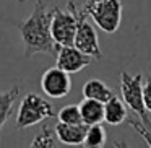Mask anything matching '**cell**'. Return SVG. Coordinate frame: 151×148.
<instances>
[{"mask_svg": "<svg viewBox=\"0 0 151 148\" xmlns=\"http://www.w3.org/2000/svg\"><path fill=\"white\" fill-rule=\"evenodd\" d=\"M122 8L120 0H101L93 5H85L83 10L104 33L112 34L120 26Z\"/></svg>", "mask_w": 151, "mask_h": 148, "instance_id": "5", "label": "cell"}, {"mask_svg": "<svg viewBox=\"0 0 151 148\" xmlns=\"http://www.w3.org/2000/svg\"><path fill=\"white\" fill-rule=\"evenodd\" d=\"M59 122H65V124H83L81 119V111H80V104H67L57 114Z\"/></svg>", "mask_w": 151, "mask_h": 148, "instance_id": "15", "label": "cell"}, {"mask_svg": "<svg viewBox=\"0 0 151 148\" xmlns=\"http://www.w3.org/2000/svg\"><path fill=\"white\" fill-rule=\"evenodd\" d=\"M106 143V130L101 124H93L88 125L86 130V138L85 143L86 147H104Z\"/></svg>", "mask_w": 151, "mask_h": 148, "instance_id": "14", "label": "cell"}, {"mask_svg": "<svg viewBox=\"0 0 151 148\" xmlns=\"http://www.w3.org/2000/svg\"><path fill=\"white\" fill-rule=\"evenodd\" d=\"M127 121V104L124 99L112 96L109 101L104 103V122L109 125H120Z\"/></svg>", "mask_w": 151, "mask_h": 148, "instance_id": "11", "label": "cell"}, {"mask_svg": "<svg viewBox=\"0 0 151 148\" xmlns=\"http://www.w3.org/2000/svg\"><path fill=\"white\" fill-rule=\"evenodd\" d=\"M127 121H128V125H130V127H133L135 130H137L138 134L141 135V138H143V140L146 142L148 147H151V129H150V127H146V125H145L143 122L137 121V119H133V117H130V119L127 117Z\"/></svg>", "mask_w": 151, "mask_h": 148, "instance_id": "17", "label": "cell"}, {"mask_svg": "<svg viewBox=\"0 0 151 148\" xmlns=\"http://www.w3.org/2000/svg\"><path fill=\"white\" fill-rule=\"evenodd\" d=\"M52 15L54 10H47L42 0H37L33 13L18 25L21 39L24 44V57H33L34 54H50L57 56L59 46L52 36Z\"/></svg>", "mask_w": 151, "mask_h": 148, "instance_id": "1", "label": "cell"}, {"mask_svg": "<svg viewBox=\"0 0 151 148\" xmlns=\"http://www.w3.org/2000/svg\"><path fill=\"white\" fill-rule=\"evenodd\" d=\"M120 95L124 103L130 111L140 117L146 127L151 129V119L148 116V109L145 106V96H143V75H130L128 72L120 73Z\"/></svg>", "mask_w": 151, "mask_h": 148, "instance_id": "3", "label": "cell"}, {"mask_svg": "<svg viewBox=\"0 0 151 148\" xmlns=\"http://www.w3.org/2000/svg\"><path fill=\"white\" fill-rule=\"evenodd\" d=\"M55 137L57 135L52 134V129L49 125H44L39 134L34 137L31 147H55Z\"/></svg>", "mask_w": 151, "mask_h": 148, "instance_id": "16", "label": "cell"}, {"mask_svg": "<svg viewBox=\"0 0 151 148\" xmlns=\"http://www.w3.org/2000/svg\"><path fill=\"white\" fill-rule=\"evenodd\" d=\"M143 96H145V106L148 112H151V77H148L143 82Z\"/></svg>", "mask_w": 151, "mask_h": 148, "instance_id": "18", "label": "cell"}, {"mask_svg": "<svg viewBox=\"0 0 151 148\" xmlns=\"http://www.w3.org/2000/svg\"><path fill=\"white\" fill-rule=\"evenodd\" d=\"M54 15H52V36L57 46H72L75 43V34H76V28H78V21L81 17L83 10H78L73 2L67 4V10L55 7L52 8Z\"/></svg>", "mask_w": 151, "mask_h": 148, "instance_id": "2", "label": "cell"}, {"mask_svg": "<svg viewBox=\"0 0 151 148\" xmlns=\"http://www.w3.org/2000/svg\"><path fill=\"white\" fill-rule=\"evenodd\" d=\"M49 117H54L52 104L49 101H46L44 98H41L39 95L28 93L21 99L20 108H18L17 129L18 130H23V129L36 125Z\"/></svg>", "mask_w": 151, "mask_h": 148, "instance_id": "4", "label": "cell"}, {"mask_svg": "<svg viewBox=\"0 0 151 148\" xmlns=\"http://www.w3.org/2000/svg\"><path fill=\"white\" fill-rule=\"evenodd\" d=\"M86 124H65L59 122L55 125L57 140L63 145H83L86 138Z\"/></svg>", "mask_w": 151, "mask_h": 148, "instance_id": "9", "label": "cell"}, {"mask_svg": "<svg viewBox=\"0 0 151 148\" xmlns=\"http://www.w3.org/2000/svg\"><path fill=\"white\" fill-rule=\"evenodd\" d=\"M41 88L49 98H65L72 90L70 73L60 67H50L41 77Z\"/></svg>", "mask_w": 151, "mask_h": 148, "instance_id": "6", "label": "cell"}, {"mask_svg": "<svg viewBox=\"0 0 151 148\" xmlns=\"http://www.w3.org/2000/svg\"><path fill=\"white\" fill-rule=\"evenodd\" d=\"M86 17H88V13L83 10L81 17H80V21H78V28H76L73 46H76L80 51H83L85 54L91 56L93 59L99 60L102 57V52H101V47H99L98 33H96V30L93 28V25L88 23Z\"/></svg>", "mask_w": 151, "mask_h": 148, "instance_id": "7", "label": "cell"}, {"mask_svg": "<svg viewBox=\"0 0 151 148\" xmlns=\"http://www.w3.org/2000/svg\"><path fill=\"white\" fill-rule=\"evenodd\" d=\"M83 96H85V98H91V99H98V101L106 103L115 95L102 80L91 78L83 85Z\"/></svg>", "mask_w": 151, "mask_h": 148, "instance_id": "12", "label": "cell"}, {"mask_svg": "<svg viewBox=\"0 0 151 148\" xmlns=\"http://www.w3.org/2000/svg\"><path fill=\"white\" fill-rule=\"evenodd\" d=\"M80 111H81L83 124L93 125L104 122V103L98 99L85 98L80 103Z\"/></svg>", "mask_w": 151, "mask_h": 148, "instance_id": "10", "label": "cell"}, {"mask_svg": "<svg viewBox=\"0 0 151 148\" xmlns=\"http://www.w3.org/2000/svg\"><path fill=\"white\" fill-rule=\"evenodd\" d=\"M96 2H101V0H86V5H93V4H96Z\"/></svg>", "mask_w": 151, "mask_h": 148, "instance_id": "19", "label": "cell"}, {"mask_svg": "<svg viewBox=\"0 0 151 148\" xmlns=\"http://www.w3.org/2000/svg\"><path fill=\"white\" fill-rule=\"evenodd\" d=\"M18 95H20L18 86H13L12 90H7V91H0V132L13 112V104L17 101Z\"/></svg>", "mask_w": 151, "mask_h": 148, "instance_id": "13", "label": "cell"}, {"mask_svg": "<svg viewBox=\"0 0 151 148\" xmlns=\"http://www.w3.org/2000/svg\"><path fill=\"white\" fill-rule=\"evenodd\" d=\"M18 2H21V4H23V2H24V0H18Z\"/></svg>", "mask_w": 151, "mask_h": 148, "instance_id": "20", "label": "cell"}, {"mask_svg": "<svg viewBox=\"0 0 151 148\" xmlns=\"http://www.w3.org/2000/svg\"><path fill=\"white\" fill-rule=\"evenodd\" d=\"M93 57L80 51L76 46H60L57 51V67L68 73H76L91 65Z\"/></svg>", "mask_w": 151, "mask_h": 148, "instance_id": "8", "label": "cell"}]
</instances>
